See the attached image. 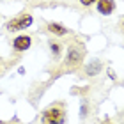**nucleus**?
Returning <instances> with one entry per match:
<instances>
[{"label": "nucleus", "mask_w": 124, "mask_h": 124, "mask_svg": "<svg viewBox=\"0 0 124 124\" xmlns=\"http://www.w3.org/2000/svg\"><path fill=\"white\" fill-rule=\"evenodd\" d=\"M64 121H66V110L60 103L48 106L41 115V124H64Z\"/></svg>", "instance_id": "nucleus-1"}, {"label": "nucleus", "mask_w": 124, "mask_h": 124, "mask_svg": "<svg viewBox=\"0 0 124 124\" xmlns=\"http://www.w3.org/2000/svg\"><path fill=\"white\" fill-rule=\"evenodd\" d=\"M32 21H34L32 16L29 13H25V14H20V16H16V18H13L7 25H5V29H7L9 32H16V30H21V29L30 27Z\"/></svg>", "instance_id": "nucleus-2"}, {"label": "nucleus", "mask_w": 124, "mask_h": 124, "mask_svg": "<svg viewBox=\"0 0 124 124\" xmlns=\"http://www.w3.org/2000/svg\"><path fill=\"white\" fill-rule=\"evenodd\" d=\"M85 57V52L80 44H71L69 50H67V64L69 66H78Z\"/></svg>", "instance_id": "nucleus-3"}, {"label": "nucleus", "mask_w": 124, "mask_h": 124, "mask_svg": "<svg viewBox=\"0 0 124 124\" xmlns=\"http://www.w3.org/2000/svg\"><path fill=\"white\" fill-rule=\"evenodd\" d=\"M13 48L16 50V52H27V50L30 48V36H18L14 37L13 41Z\"/></svg>", "instance_id": "nucleus-4"}, {"label": "nucleus", "mask_w": 124, "mask_h": 124, "mask_svg": "<svg viewBox=\"0 0 124 124\" xmlns=\"http://www.w3.org/2000/svg\"><path fill=\"white\" fill-rule=\"evenodd\" d=\"M115 11V2L114 0H98V13L108 16Z\"/></svg>", "instance_id": "nucleus-5"}, {"label": "nucleus", "mask_w": 124, "mask_h": 124, "mask_svg": "<svg viewBox=\"0 0 124 124\" xmlns=\"http://www.w3.org/2000/svg\"><path fill=\"white\" fill-rule=\"evenodd\" d=\"M46 29L52 32V34H55V36H59V37H60V36H66V34L69 32L66 27H62V25H59V23H48Z\"/></svg>", "instance_id": "nucleus-6"}, {"label": "nucleus", "mask_w": 124, "mask_h": 124, "mask_svg": "<svg viewBox=\"0 0 124 124\" xmlns=\"http://www.w3.org/2000/svg\"><path fill=\"white\" fill-rule=\"evenodd\" d=\"M99 69H101V67H99V62H96V64L92 62V64H89V67H87V75H96Z\"/></svg>", "instance_id": "nucleus-7"}, {"label": "nucleus", "mask_w": 124, "mask_h": 124, "mask_svg": "<svg viewBox=\"0 0 124 124\" xmlns=\"http://www.w3.org/2000/svg\"><path fill=\"white\" fill-rule=\"evenodd\" d=\"M50 48L53 50V55H55V57H59V53H60V44L55 43V41H50Z\"/></svg>", "instance_id": "nucleus-8"}, {"label": "nucleus", "mask_w": 124, "mask_h": 124, "mask_svg": "<svg viewBox=\"0 0 124 124\" xmlns=\"http://www.w3.org/2000/svg\"><path fill=\"white\" fill-rule=\"evenodd\" d=\"M80 2H82L83 5H92L94 2H98V0H80Z\"/></svg>", "instance_id": "nucleus-9"}, {"label": "nucleus", "mask_w": 124, "mask_h": 124, "mask_svg": "<svg viewBox=\"0 0 124 124\" xmlns=\"http://www.w3.org/2000/svg\"><path fill=\"white\" fill-rule=\"evenodd\" d=\"M121 27H122V30H124V18L121 20Z\"/></svg>", "instance_id": "nucleus-10"}]
</instances>
